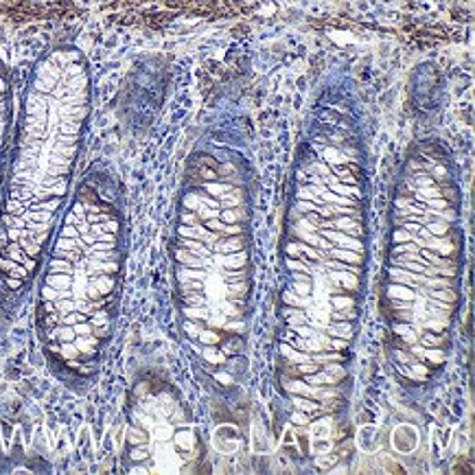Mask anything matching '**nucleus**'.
Masks as SVG:
<instances>
[{
    "label": "nucleus",
    "mask_w": 475,
    "mask_h": 475,
    "mask_svg": "<svg viewBox=\"0 0 475 475\" xmlns=\"http://www.w3.org/2000/svg\"><path fill=\"white\" fill-rule=\"evenodd\" d=\"M90 119V73L73 46L33 68L0 204V283L18 294L35 276L70 193Z\"/></svg>",
    "instance_id": "1"
},
{
    "label": "nucleus",
    "mask_w": 475,
    "mask_h": 475,
    "mask_svg": "<svg viewBox=\"0 0 475 475\" xmlns=\"http://www.w3.org/2000/svg\"><path fill=\"white\" fill-rule=\"evenodd\" d=\"M121 230L114 191L105 180H86L64 213L46 263V272L68 276V287L62 291L40 287L37 328L42 342L57 328L73 331L81 379L95 373V361L112 335V304L123 267Z\"/></svg>",
    "instance_id": "2"
},
{
    "label": "nucleus",
    "mask_w": 475,
    "mask_h": 475,
    "mask_svg": "<svg viewBox=\"0 0 475 475\" xmlns=\"http://www.w3.org/2000/svg\"><path fill=\"white\" fill-rule=\"evenodd\" d=\"M11 131V83L7 77V68L0 62V186L4 180V151Z\"/></svg>",
    "instance_id": "3"
},
{
    "label": "nucleus",
    "mask_w": 475,
    "mask_h": 475,
    "mask_svg": "<svg viewBox=\"0 0 475 475\" xmlns=\"http://www.w3.org/2000/svg\"><path fill=\"white\" fill-rule=\"evenodd\" d=\"M213 263L215 265H222L224 270H239V267H246L248 263V252H232V254H213Z\"/></svg>",
    "instance_id": "4"
},
{
    "label": "nucleus",
    "mask_w": 475,
    "mask_h": 475,
    "mask_svg": "<svg viewBox=\"0 0 475 475\" xmlns=\"http://www.w3.org/2000/svg\"><path fill=\"white\" fill-rule=\"evenodd\" d=\"M283 300L287 307H296V309H311L313 307V298L311 296H298L296 291L287 289L283 294Z\"/></svg>",
    "instance_id": "5"
},
{
    "label": "nucleus",
    "mask_w": 475,
    "mask_h": 475,
    "mask_svg": "<svg viewBox=\"0 0 475 475\" xmlns=\"http://www.w3.org/2000/svg\"><path fill=\"white\" fill-rule=\"evenodd\" d=\"M171 443L175 445L177 449H182V451H191L193 447H195V434L189 431V429H175Z\"/></svg>",
    "instance_id": "6"
},
{
    "label": "nucleus",
    "mask_w": 475,
    "mask_h": 475,
    "mask_svg": "<svg viewBox=\"0 0 475 475\" xmlns=\"http://www.w3.org/2000/svg\"><path fill=\"white\" fill-rule=\"evenodd\" d=\"M388 298H392V300H410V302H414L416 294H414L412 287L392 283V285H388Z\"/></svg>",
    "instance_id": "7"
},
{
    "label": "nucleus",
    "mask_w": 475,
    "mask_h": 475,
    "mask_svg": "<svg viewBox=\"0 0 475 475\" xmlns=\"http://www.w3.org/2000/svg\"><path fill=\"white\" fill-rule=\"evenodd\" d=\"M287 392L289 394H302V397H313L316 399L318 385H309L307 381H287Z\"/></svg>",
    "instance_id": "8"
},
{
    "label": "nucleus",
    "mask_w": 475,
    "mask_h": 475,
    "mask_svg": "<svg viewBox=\"0 0 475 475\" xmlns=\"http://www.w3.org/2000/svg\"><path fill=\"white\" fill-rule=\"evenodd\" d=\"M280 355L289 361H296V364H302V361H311V352L304 350H296L291 344H280Z\"/></svg>",
    "instance_id": "9"
},
{
    "label": "nucleus",
    "mask_w": 475,
    "mask_h": 475,
    "mask_svg": "<svg viewBox=\"0 0 475 475\" xmlns=\"http://www.w3.org/2000/svg\"><path fill=\"white\" fill-rule=\"evenodd\" d=\"M328 333H331L333 337H342V340H352V324H349V322H344V320H340V322H335V324H331L328 322Z\"/></svg>",
    "instance_id": "10"
},
{
    "label": "nucleus",
    "mask_w": 475,
    "mask_h": 475,
    "mask_svg": "<svg viewBox=\"0 0 475 475\" xmlns=\"http://www.w3.org/2000/svg\"><path fill=\"white\" fill-rule=\"evenodd\" d=\"M175 276H177V283H186V280H204L206 278V272L204 270H193V267L177 265Z\"/></svg>",
    "instance_id": "11"
},
{
    "label": "nucleus",
    "mask_w": 475,
    "mask_h": 475,
    "mask_svg": "<svg viewBox=\"0 0 475 475\" xmlns=\"http://www.w3.org/2000/svg\"><path fill=\"white\" fill-rule=\"evenodd\" d=\"M283 316L287 318V324H289V328L291 326H298V324H307V320H309V316H307V311H304V309H296V307H287L285 311H283Z\"/></svg>",
    "instance_id": "12"
},
{
    "label": "nucleus",
    "mask_w": 475,
    "mask_h": 475,
    "mask_svg": "<svg viewBox=\"0 0 475 475\" xmlns=\"http://www.w3.org/2000/svg\"><path fill=\"white\" fill-rule=\"evenodd\" d=\"M291 403H294L296 410H302V412H318L320 410V403H313L309 401L307 397H302V394H291Z\"/></svg>",
    "instance_id": "13"
},
{
    "label": "nucleus",
    "mask_w": 475,
    "mask_h": 475,
    "mask_svg": "<svg viewBox=\"0 0 475 475\" xmlns=\"http://www.w3.org/2000/svg\"><path fill=\"white\" fill-rule=\"evenodd\" d=\"M182 316H186V320H193V322H197V320H206L210 316L208 309L206 307H182Z\"/></svg>",
    "instance_id": "14"
},
{
    "label": "nucleus",
    "mask_w": 475,
    "mask_h": 475,
    "mask_svg": "<svg viewBox=\"0 0 475 475\" xmlns=\"http://www.w3.org/2000/svg\"><path fill=\"white\" fill-rule=\"evenodd\" d=\"M394 333H399V335H401L407 344H416V342H418V335H414L412 324H405V322H403V324H394Z\"/></svg>",
    "instance_id": "15"
},
{
    "label": "nucleus",
    "mask_w": 475,
    "mask_h": 475,
    "mask_svg": "<svg viewBox=\"0 0 475 475\" xmlns=\"http://www.w3.org/2000/svg\"><path fill=\"white\" fill-rule=\"evenodd\" d=\"M182 300H184L189 307H206V304H208V298L197 294V291H186V294L182 296Z\"/></svg>",
    "instance_id": "16"
},
{
    "label": "nucleus",
    "mask_w": 475,
    "mask_h": 475,
    "mask_svg": "<svg viewBox=\"0 0 475 475\" xmlns=\"http://www.w3.org/2000/svg\"><path fill=\"white\" fill-rule=\"evenodd\" d=\"M331 307L335 309V311H342V309H349V307H355V298H350V296H333L331 300Z\"/></svg>",
    "instance_id": "17"
},
{
    "label": "nucleus",
    "mask_w": 475,
    "mask_h": 475,
    "mask_svg": "<svg viewBox=\"0 0 475 475\" xmlns=\"http://www.w3.org/2000/svg\"><path fill=\"white\" fill-rule=\"evenodd\" d=\"M328 431H331V421H328V418H322V421H318L316 425L311 427L313 438H324V436H328Z\"/></svg>",
    "instance_id": "18"
},
{
    "label": "nucleus",
    "mask_w": 475,
    "mask_h": 475,
    "mask_svg": "<svg viewBox=\"0 0 475 475\" xmlns=\"http://www.w3.org/2000/svg\"><path fill=\"white\" fill-rule=\"evenodd\" d=\"M313 289V280H294L291 291H296L298 296H309Z\"/></svg>",
    "instance_id": "19"
},
{
    "label": "nucleus",
    "mask_w": 475,
    "mask_h": 475,
    "mask_svg": "<svg viewBox=\"0 0 475 475\" xmlns=\"http://www.w3.org/2000/svg\"><path fill=\"white\" fill-rule=\"evenodd\" d=\"M449 320H436V318H427V320H421V326L423 328H431V331H443L447 328Z\"/></svg>",
    "instance_id": "20"
},
{
    "label": "nucleus",
    "mask_w": 475,
    "mask_h": 475,
    "mask_svg": "<svg viewBox=\"0 0 475 475\" xmlns=\"http://www.w3.org/2000/svg\"><path fill=\"white\" fill-rule=\"evenodd\" d=\"M331 447H333V443L328 440V436H324V438H316V443H313V453L324 455V453L331 451Z\"/></svg>",
    "instance_id": "21"
},
{
    "label": "nucleus",
    "mask_w": 475,
    "mask_h": 475,
    "mask_svg": "<svg viewBox=\"0 0 475 475\" xmlns=\"http://www.w3.org/2000/svg\"><path fill=\"white\" fill-rule=\"evenodd\" d=\"M201 355H204V359H208L210 364H224V361H225L222 352H217V350L213 349V344H210L208 349H204V350H201Z\"/></svg>",
    "instance_id": "22"
},
{
    "label": "nucleus",
    "mask_w": 475,
    "mask_h": 475,
    "mask_svg": "<svg viewBox=\"0 0 475 475\" xmlns=\"http://www.w3.org/2000/svg\"><path fill=\"white\" fill-rule=\"evenodd\" d=\"M217 311H222L224 316H230V318H239V316H241V311H239L237 307H232L228 298H225L224 302H219V304H217Z\"/></svg>",
    "instance_id": "23"
},
{
    "label": "nucleus",
    "mask_w": 475,
    "mask_h": 475,
    "mask_svg": "<svg viewBox=\"0 0 475 475\" xmlns=\"http://www.w3.org/2000/svg\"><path fill=\"white\" fill-rule=\"evenodd\" d=\"M291 328H294V333L298 337H302V340H307V337H313L318 333L316 328L311 326V324H298V326H291Z\"/></svg>",
    "instance_id": "24"
},
{
    "label": "nucleus",
    "mask_w": 475,
    "mask_h": 475,
    "mask_svg": "<svg viewBox=\"0 0 475 475\" xmlns=\"http://www.w3.org/2000/svg\"><path fill=\"white\" fill-rule=\"evenodd\" d=\"M423 359H429V361H434V364H440V361L445 359V352L443 350H438V349H425L423 350Z\"/></svg>",
    "instance_id": "25"
},
{
    "label": "nucleus",
    "mask_w": 475,
    "mask_h": 475,
    "mask_svg": "<svg viewBox=\"0 0 475 475\" xmlns=\"http://www.w3.org/2000/svg\"><path fill=\"white\" fill-rule=\"evenodd\" d=\"M201 340V344H217L219 342V333H215L213 328H206V331H200V335H197Z\"/></svg>",
    "instance_id": "26"
},
{
    "label": "nucleus",
    "mask_w": 475,
    "mask_h": 475,
    "mask_svg": "<svg viewBox=\"0 0 475 475\" xmlns=\"http://www.w3.org/2000/svg\"><path fill=\"white\" fill-rule=\"evenodd\" d=\"M322 370H326V373L335 375L337 379H342V377H344V368H342V364H340V361H326V364H322Z\"/></svg>",
    "instance_id": "27"
},
{
    "label": "nucleus",
    "mask_w": 475,
    "mask_h": 475,
    "mask_svg": "<svg viewBox=\"0 0 475 475\" xmlns=\"http://www.w3.org/2000/svg\"><path fill=\"white\" fill-rule=\"evenodd\" d=\"M418 342L429 349V346H440V344H443V337H440V335H431V333H425V335L418 337Z\"/></svg>",
    "instance_id": "28"
},
{
    "label": "nucleus",
    "mask_w": 475,
    "mask_h": 475,
    "mask_svg": "<svg viewBox=\"0 0 475 475\" xmlns=\"http://www.w3.org/2000/svg\"><path fill=\"white\" fill-rule=\"evenodd\" d=\"M204 322H208V326L210 328H224V324H225V316L222 311L219 313H213V316H208L204 320Z\"/></svg>",
    "instance_id": "29"
},
{
    "label": "nucleus",
    "mask_w": 475,
    "mask_h": 475,
    "mask_svg": "<svg viewBox=\"0 0 475 475\" xmlns=\"http://www.w3.org/2000/svg\"><path fill=\"white\" fill-rule=\"evenodd\" d=\"M204 289V280H186V283H180V291L186 294V291H201Z\"/></svg>",
    "instance_id": "30"
},
{
    "label": "nucleus",
    "mask_w": 475,
    "mask_h": 475,
    "mask_svg": "<svg viewBox=\"0 0 475 475\" xmlns=\"http://www.w3.org/2000/svg\"><path fill=\"white\" fill-rule=\"evenodd\" d=\"M337 394H340V390H337V388H328V390L318 388V390H316V399H320V401H326V399H335Z\"/></svg>",
    "instance_id": "31"
},
{
    "label": "nucleus",
    "mask_w": 475,
    "mask_h": 475,
    "mask_svg": "<svg viewBox=\"0 0 475 475\" xmlns=\"http://www.w3.org/2000/svg\"><path fill=\"white\" fill-rule=\"evenodd\" d=\"M184 331H186V335L197 337V335H200V331H201V326H200V324H195L193 320H186V322H184Z\"/></svg>",
    "instance_id": "32"
},
{
    "label": "nucleus",
    "mask_w": 475,
    "mask_h": 475,
    "mask_svg": "<svg viewBox=\"0 0 475 475\" xmlns=\"http://www.w3.org/2000/svg\"><path fill=\"white\" fill-rule=\"evenodd\" d=\"M294 423L296 425H307V421H309V416H307V412H302V410H296L294 412Z\"/></svg>",
    "instance_id": "33"
},
{
    "label": "nucleus",
    "mask_w": 475,
    "mask_h": 475,
    "mask_svg": "<svg viewBox=\"0 0 475 475\" xmlns=\"http://www.w3.org/2000/svg\"><path fill=\"white\" fill-rule=\"evenodd\" d=\"M328 344H331L335 350H342V349H349L350 342L349 340H342V337H335V340H328Z\"/></svg>",
    "instance_id": "34"
},
{
    "label": "nucleus",
    "mask_w": 475,
    "mask_h": 475,
    "mask_svg": "<svg viewBox=\"0 0 475 475\" xmlns=\"http://www.w3.org/2000/svg\"><path fill=\"white\" fill-rule=\"evenodd\" d=\"M397 320H399V322H405V324H412V322H414V316H412V313H410V311H407V309H403V311H401V313H397Z\"/></svg>",
    "instance_id": "35"
},
{
    "label": "nucleus",
    "mask_w": 475,
    "mask_h": 475,
    "mask_svg": "<svg viewBox=\"0 0 475 475\" xmlns=\"http://www.w3.org/2000/svg\"><path fill=\"white\" fill-rule=\"evenodd\" d=\"M412 373H416V375H421V377H425V375H427V366H423V364H414V366H412Z\"/></svg>",
    "instance_id": "36"
},
{
    "label": "nucleus",
    "mask_w": 475,
    "mask_h": 475,
    "mask_svg": "<svg viewBox=\"0 0 475 475\" xmlns=\"http://www.w3.org/2000/svg\"><path fill=\"white\" fill-rule=\"evenodd\" d=\"M225 328H232V331H243V322H225Z\"/></svg>",
    "instance_id": "37"
},
{
    "label": "nucleus",
    "mask_w": 475,
    "mask_h": 475,
    "mask_svg": "<svg viewBox=\"0 0 475 475\" xmlns=\"http://www.w3.org/2000/svg\"><path fill=\"white\" fill-rule=\"evenodd\" d=\"M289 344H291V342H289ZM291 346H296V349H298V350H307V344H304V340H302V337H298V340H294V344H291Z\"/></svg>",
    "instance_id": "38"
},
{
    "label": "nucleus",
    "mask_w": 475,
    "mask_h": 475,
    "mask_svg": "<svg viewBox=\"0 0 475 475\" xmlns=\"http://www.w3.org/2000/svg\"><path fill=\"white\" fill-rule=\"evenodd\" d=\"M215 377H217L219 381H222V383H230V381H232V377H230L228 373H217V375H215Z\"/></svg>",
    "instance_id": "39"
},
{
    "label": "nucleus",
    "mask_w": 475,
    "mask_h": 475,
    "mask_svg": "<svg viewBox=\"0 0 475 475\" xmlns=\"http://www.w3.org/2000/svg\"><path fill=\"white\" fill-rule=\"evenodd\" d=\"M397 357H399V361H410V364H412V355H407V352L397 350Z\"/></svg>",
    "instance_id": "40"
}]
</instances>
